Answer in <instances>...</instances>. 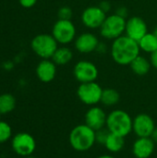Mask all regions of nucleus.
I'll list each match as a JSON object with an SVG mask.
<instances>
[{
    "label": "nucleus",
    "instance_id": "nucleus-30",
    "mask_svg": "<svg viewBox=\"0 0 157 158\" xmlns=\"http://www.w3.org/2000/svg\"><path fill=\"white\" fill-rule=\"evenodd\" d=\"M96 51H97L98 53H100V54L105 53V52H106V47H105V45L103 43H99V44H98V46H97Z\"/></svg>",
    "mask_w": 157,
    "mask_h": 158
},
{
    "label": "nucleus",
    "instance_id": "nucleus-36",
    "mask_svg": "<svg viewBox=\"0 0 157 158\" xmlns=\"http://www.w3.org/2000/svg\"><path fill=\"white\" fill-rule=\"evenodd\" d=\"M156 158H157V157H156Z\"/></svg>",
    "mask_w": 157,
    "mask_h": 158
},
{
    "label": "nucleus",
    "instance_id": "nucleus-14",
    "mask_svg": "<svg viewBox=\"0 0 157 158\" xmlns=\"http://www.w3.org/2000/svg\"><path fill=\"white\" fill-rule=\"evenodd\" d=\"M97 36L92 32H83L75 40V47L81 54H90L96 51L99 44Z\"/></svg>",
    "mask_w": 157,
    "mask_h": 158
},
{
    "label": "nucleus",
    "instance_id": "nucleus-12",
    "mask_svg": "<svg viewBox=\"0 0 157 158\" xmlns=\"http://www.w3.org/2000/svg\"><path fill=\"white\" fill-rule=\"evenodd\" d=\"M107 115L102 107L97 106H91L85 114V124L92 128L93 131H97L106 126Z\"/></svg>",
    "mask_w": 157,
    "mask_h": 158
},
{
    "label": "nucleus",
    "instance_id": "nucleus-25",
    "mask_svg": "<svg viewBox=\"0 0 157 158\" xmlns=\"http://www.w3.org/2000/svg\"><path fill=\"white\" fill-rule=\"evenodd\" d=\"M57 16H58V19L70 20L72 17V9L68 6H64L58 9Z\"/></svg>",
    "mask_w": 157,
    "mask_h": 158
},
{
    "label": "nucleus",
    "instance_id": "nucleus-31",
    "mask_svg": "<svg viewBox=\"0 0 157 158\" xmlns=\"http://www.w3.org/2000/svg\"><path fill=\"white\" fill-rule=\"evenodd\" d=\"M151 138H152V140L155 142V143L157 144V127L155 129V131H154V132H153Z\"/></svg>",
    "mask_w": 157,
    "mask_h": 158
},
{
    "label": "nucleus",
    "instance_id": "nucleus-5",
    "mask_svg": "<svg viewBox=\"0 0 157 158\" xmlns=\"http://www.w3.org/2000/svg\"><path fill=\"white\" fill-rule=\"evenodd\" d=\"M57 44L58 43L52 34L43 33L36 35L32 39L31 45L32 50L38 56L43 59H49L52 58L55 52L58 48Z\"/></svg>",
    "mask_w": 157,
    "mask_h": 158
},
{
    "label": "nucleus",
    "instance_id": "nucleus-35",
    "mask_svg": "<svg viewBox=\"0 0 157 158\" xmlns=\"http://www.w3.org/2000/svg\"><path fill=\"white\" fill-rule=\"evenodd\" d=\"M1 116H2V115L0 114V121H1Z\"/></svg>",
    "mask_w": 157,
    "mask_h": 158
},
{
    "label": "nucleus",
    "instance_id": "nucleus-22",
    "mask_svg": "<svg viewBox=\"0 0 157 158\" xmlns=\"http://www.w3.org/2000/svg\"><path fill=\"white\" fill-rule=\"evenodd\" d=\"M16 107V99L10 94L0 95V114L6 115L12 112Z\"/></svg>",
    "mask_w": 157,
    "mask_h": 158
},
{
    "label": "nucleus",
    "instance_id": "nucleus-21",
    "mask_svg": "<svg viewBox=\"0 0 157 158\" xmlns=\"http://www.w3.org/2000/svg\"><path fill=\"white\" fill-rule=\"evenodd\" d=\"M120 100V94L116 89L106 88L103 89L101 103L105 106H116Z\"/></svg>",
    "mask_w": 157,
    "mask_h": 158
},
{
    "label": "nucleus",
    "instance_id": "nucleus-2",
    "mask_svg": "<svg viewBox=\"0 0 157 158\" xmlns=\"http://www.w3.org/2000/svg\"><path fill=\"white\" fill-rule=\"evenodd\" d=\"M70 146L77 152H86L95 143V131L88 125L80 124L74 127L68 137Z\"/></svg>",
    "mask_w": 157,
    "mask_h": 158
},
{
    "label": "nucleus",
    "instance_id": "nucleus-4",
    "mask_svg": "<svg viewBox=\"0 0 157 158\" xmlns=\"http://www.w3.org/2000/svg\"><path fill=\"white\" fill-rule=\"evenodd\" d=\"M126 19L117 13L106 16L100 27V34L107 40H115L123 35L126 29Z\"/></svg>",
    "mask_w": 157,
    "mask_h": 158
},
{
    "label": "nucleus",
    "instance_id": "nucleus-16",
    "mask_svg": "<svg viewBox=\"0 0 157 158\" xmlns=\"http://www.w3.org/2000/svg\"><path fill=\"white\" fill-rule=\"evenodd\" d=\"M36 75L41 81L48 83L56 78V65L53 60L43 59L38 64L36 68Z\"/></svg>",
    "mask_w": 157,
    "mask_h": 158
},
{
    "label": "nucleus",
    "instance_id": "nucleus-29",
    "mask_svg": "<svg viewBox=\"0 0 157 158\" xmlns=\"http://www.w3.org/2000/svg\"><path fill=\"white\" fill-rule=\"evenodd\" d=\"M116 13L118 15H119V16H121V17H123V18L126 19V17L128 15V10H127V8L125 6H121V7L118 8V10H117Z\"/></svg>",
    "mask_w": 157,
    "mask_h": 158
},
{
    "label": "nucleus",
    "instance_id": "nucleus-28",
    "mask_svg": "<svg viewBox=\"0 0 157 158\" xmlns=\"http://www.w3.org/2000/svg\"><path fill=\"white\" fill-rule=\"evenodd\" d=\"M150 62H151V65L152 67H154L155 69H157V49L153 52L152 54H150Z\"/></svg>",
    "mask_w": 157,
    "mask_h": 158
},
{
    "label": "nucleus",
    "instance_id": "nucleus-15",
    "mask_svg": "<svg viewBox=\"0 0 157 158\" xmlns=\"http://www.w3.org/2000/svg\"><path fill=\"white\" fill-rule=\"evenodd\" d=\"M155 143L151 137L137 138L132 145V154L136 158H149L154 154Z\"/></svg>",
    "mask_w": 157,
    "mask_h": 158
},
{
    "label": "nucleus",
    "instance_id": "nucleus-27",
    "mask_svg": "<svg viewBox=\"0 0 157 158\" xmlns=\"http://www.w3.org/2000/svg\"><path fill=\"white\" fill-rule=\"evenodd\" d=\"M103 11H105V13H107L109 10H110V8H111V4H110V2H108V1H102L100 4H99V6H98Z\"/></svg>",
    "mask_w": 157,
    "mask_h": 158
},
{
    "label": "nucleus",
    "instance_id": "nucleus-18",
    "mask_svg": "<svg viewBox=\"0 0 157 158\" xmlns=\"http://www.w3.org/2000/svg\"><path fill=\"white\" fill-rule=\"evenodd\" d=\"M73 58V53L70 48L67 46H61L56 49L54 56H52V60L56 65L63 66L69 63Z\"/></svg>",
    "mask_w": 157,
    "mask_h": 158
},
{
    "label": "nucleus",
    "instance_id": "nucleus-6",
    "mask_svg": "<svg viewBox=\"0 0 157 158\" xmlns=\"http://www.w3.org/2000/svg\"><path fill=\"white\" fill-rule=\"evenodd\" d=\"M102 93L103 88L96 81L81 83L77 89V95L80 101L90 106H96L101 102Z\"/></svg>",
    "mask_w": 157,
    "mask_h": 158
},
{
    "label": "nucleus",
    "instance_id": "nucleus-34",
    "mask_svg": "<svg viewBox=\"0 0 157 158\" xmlns=\"http://www.w3.org/2000/svg\"><path fill=\"white\" fill-rule=\"evenodd\" d=\"M26 158H36V157H33V156H28V157H26Z\"/></svg>",
    "mask_w": 157,
    "mask_h": 158
},
{
    "label": "nucleus",
    "instance_id": "nucleus-32",
    "mask_svg": "<svg viewBox=\"0 0 157 158\" xmlns=\"http://www.w3.org/2000/svg\"><path fill=\"white\" fill-rule=\"evenodd\" d=\"M96 158H116L114 157L113 156H110V155H103V156H98V157Z\"/></svg>",
    "mask_w": 157,
    "mask_h": 158
},
{
    "label": "nucleus",
    "instance_id": "nucleus-17",
    "mask_svg": "<svg viewBox=\"0 0 157 158\" xmlns=\"http://www.w3.org/2000/svg\"><path fill=\"white\" fill-rule=\"evenodd\" d=\"M130 67L132 72L138 76H145L151 69V62L145 56L139 55L130 64Z\"/></svg>",
    "mask_w": 157,
    "mask_h": 158
},
{
    "label": "nucleus",
    "instance_id": "nucleus-1",
    "mask_svg": "<svg viewBox=\"0 0 157 158\" xmlns=\"http://www.w3.org/2000/svg\"><path fill=\"white\" fill-rule=\"evenodd\" d=\"M140 51L141 48L138 42L127 35L115 39L111 45V56L120 66L130 65L140 55Z\"/></svg>",
    "mask_w": 157,
    "mask_h": 158
},
{
    "label": "nucleus",
    "instance_id": "nucleus-8",
    "mask_svg": "<svg viewBox=\"0 0 157 158\" xmlns=\"http://www.w3.org/2000/svg\"><path fill=\"white\" fill-rule=\"evenodd\" d=\"M11 145L17 155L24 157L31 156L36 149V142L34 137L27 132L17 133L12 138Z\"/></svg>",
    "mask_w": 157,
    "mask_h": 158
},
{
    "label": "nucleus",
    "instance_id": "nucleus-24",
    "mask_svg": "<svg viewBox=\"0 0 157 158\" xmlns=\"http://www.w3.org/2000/svg\"><path fill=\"white\" fill-rule=\"evenodd\" d=\"M109 133H110V131L106 129V127L95 131V141H96V143L98 144H100V145L105 146V142H106V140H107V138L109 136Z\"/></svg>",
    "mask_w": 157,
    "mask_h": 158
},
{
    "label": "nucleus",
    "instance_id": "nucleus-33",
    "mask_svg": "<svg viewBox=\"0 0 157 158\" xmlns=\"http://www.w3.org/2000/svg\"><path fill=\"white\" fill-rule=\"evenodd\" d=\"M153 33H154V34L156 36V38H157V26L155 27V29H154V31H153Z\"/></svg>",
    "mask_w": 157,
    "mask_h": 158
},
{
    "label": "nucleus",
    "instance_id": "nucleus-11",
    "mask_svg": "<svg viewBox=\"0 0 157 158\" xmlns=\"http://www.w3.org/2000/svg\"><path fill=\"white\" fill-rule=\"evenodd\" d=\"M81 22L89 29H97L102 26L106 18V13L98 6L86 7L81 13Z\"/></svg>",
    "mask_w": 157,
    "mask_h": 158
},
{
    "label": "nucleus",
    "instance_id": "nucleus-7",
    "mask_svg": "<svg viewBox=\"0 0 157 158\" xmlns=\"http://www.w3.org/2000/svg\"><path fill=\"white\" fill-rule=\"evenodd\" d=\"M52 35L60 44H68L76 37V27L71 20L58 19L53 26Z\"/></svg>",
    "mask_w": 157,
    "mask_h": 158
},
{
    "label": "nucleus",
    "instance_id": "nucleus-3",
    "mask_svg": "<svg viewBox=\"0 0 157 158\" xmlns=\"http://www.w3.org/2000/svg\"><path fill=\"white\" fill-rule=\"evenodd\" d=\"M132 124L133 119L128 112L116 109L107 115L105 127L111 133L127 137L132 131Z\"/></svg>",
    "mask_w": 157,
    "mask_h": 158
},
{
    "label": "nucleus",
    "instance_id": "nucleus-10",
    "mask_svg": "<svg viewBox=\"0 0 157 158\" xmlns=\"http://www.w3.org/2000/svg\"><path fill=\"white\" fill-rule=\"evenodd\" d=\"M155 128L154 119L148 114L141 113L133 118L132 131L138 138L151 137Z\"/></svg>",
    "mask_w": 157,
    "mask_h": 158
},
{
    "label": "nucleus",
    "instance_id": "nucleus-9",
    "mask_svg": "<svg viewBox=\"0 0 157 158\" xmlns=\"http://www.w3.org/2000/svg\"><path fill=\"white\" fill-rule=\"evenodd\" d=\"M73 74L80 83H86L95 81L99 72L97 67L93 62L81 60L76 63L73 69Z\"/></svg>",
    "mask_w": 157,
    "mask_h": 158
},
{
    "label": "nucleus",
    "instance_id": "nucleus-13",
    "mask_svg": "<svg viewBox=\"0 0 157 158\" xmlns=\"http://www.w3.org/2000/svg\"><path fill=\"white\" fill-rule=\"evenodd\" d=\"M147 32V24L142 18L134 16L127 20L125 33L132 40L139 42Z\"/></svg>",
    "mask_w": 157,
    "mask_h": 158
},
{
    "label": "nucleus",
    "instance_id": "nucleus-23",
    "mask_svg": "<svg viewBox=\"0 0 157 158\" xmlns=\"http://www.w3.org/2000/svg\"><path fill=\"white\" fill-rule=\"evenodd\" d=\"M12 137V129L10 125L5 121H0V143L7 142Z\"/></svg>",
    "mask_w": 157,
    "mask_h": 158
},
{
    "label": "nucleus",
    "instance_id": "nucleus-26",
    "mask_svg": "<svg viewBox=\"0 0 157 158\" xmlns=\"http://www.w3.org/2000/svg\"><path fill=\"white\" fill-rule=\"evenodd\" d=\"M19 1L23 7H27V8L33 6L37 2V0H19Z\"/></svg>",
    "mask_w": 157,
    "mask_h": 158
},
{
    "label": "nucleus",
    "instance_id": "nucleus-20",
    "mask_svg": "<svg viewBox=\"0 0 157 158\" xmlns=\"http://www.w3.org/2000/svg\"><path fill=\"white\" fill-rule=\"evenodd\" d=\"M141 50L145 53L152 54L157 49V38L153 32H147L139 42Z\"/></svg>",
    "mask_w": 157,
    "mask_h": 158
},
{
    "label": "nucleus",
    "instance_id": "nucleus-19",
    "mask_svg": "<svg viewBox=\"0 0 157 158\" xmlns=\"http://www.w3.org/2000/svg\"><path fill=\"white\" fill-rule=\"evenodd\" d=\"M125 145V137L114 134V133H109V136L105 142V148L111 153H118L120 152Z\"/></svg>",
    "mask_w": 157,
    "mask_h": 158
}]
</instances>
